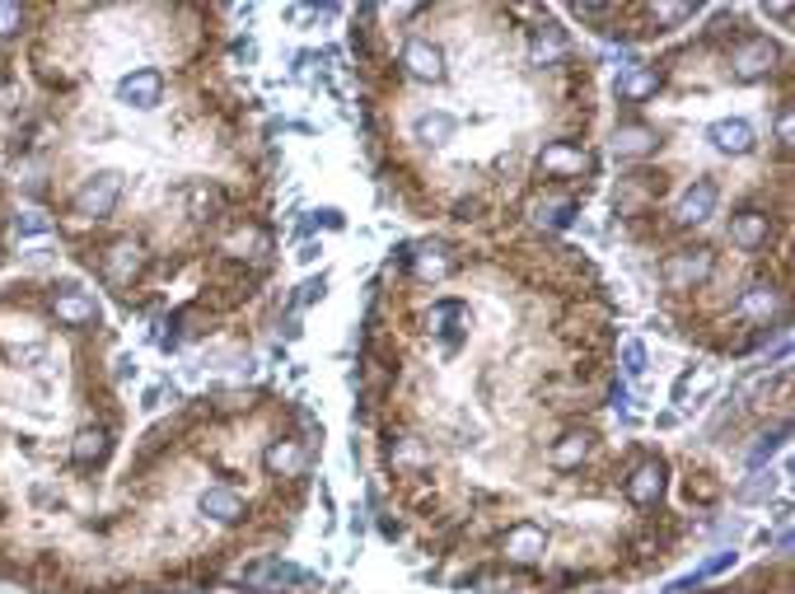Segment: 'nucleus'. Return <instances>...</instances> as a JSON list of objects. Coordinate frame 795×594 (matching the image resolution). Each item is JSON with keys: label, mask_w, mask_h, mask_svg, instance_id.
Masks as SVG:
<instances>
[{"label": "nucleus", "mask_w": 795, "mask_h": 594, "mask_svg": "<svg viewBox=\"0 0 795 594\" xmlns=\"http://www.w3.org/2000/svg\"><path fill=\"white\" fill-rule=\"evenodd\" d=\"M118 193H122V174H99L94 183L80 187V197H75V215H85V221H103V215H113Z\"/></svg>", "instance_id": "obj_1"}, {"label": "nucleus", "mask_w": 795, "mask_h": 594, "mask_svg": "<svg viewBox=\"0 0 795 594\" xmlns=\"http://www.w3.org/2000/svg\"><path fill=\"white\" fill-rule=\"evenodd\" d=\"M734 75L739 80H762V75H772L777 66V47L767 42V38H749V42H739L734 47Z\"/></svg>", "instance_id": "obj_2"}, {"label": "nucleus", "mask_w": 795, "mask_h": 594, "mask_svg": "<svg viewBox=\"0 0 795 594\" xmlns=\"http://www.w3.org/2000/svg\"><path fill=\"white\" fill-rule=\"evenodd\" d=\"M711 258L706 249H688V253H674L669 258V267H665V281L674 286V290H688V286H697V281H706L711 277Z\"/></svg>", "instance_id": "obj_3"}, {"label": "nucleus", "mask_w": 795, "mask_h": 594, "mask_svg": "<svg viewBox=\"0 0 795 594\" xmlns=\"http://www.w3.org/2000/svg\"><path fill=\"white\" fill-rule=\"evenodd\" d=\"M118 99L122 103H131V108H155L159 99H164V75L155 71V66H146V71H131L122 85H118Z\"/></svg>", "instance_id": "obj_4"}, {"label": "nucleus", "mask_w": 795, "mask_h": 594, "mask_svg": "<svg viewBox=\"0 0 795 594\" xmlns=\"http://www.w3.org/2000/svg\"><path fill=\"white\" fill-rule=\"evenodd\" d=\"M706 141L716 146L721 155H749L758 137H753V127L744 118H725V122H711L706 127Z\"/></svg>", "instance_id": "obj_5"}, {"label": "nucleus", "mask_w": 795, "mask_h": 594, "mask_svg": "<svg viewBox=\"0 0 795 594\" xmlns=\"http://www.w3.org/2000/svg\"><path fill=\"white\" fill-rule=\"evenodd\" d=\"M674 215H678V225H702V221H711L716 215V183H693L688 193L678 197V206H674Z\"/></svg>", "instance_id": "obj_6"}, {"label": "nucleus", "mask_w": 795, "mask_h": 594, "mask_svg": "<svg viewBox=\"0 0 795 594\" xmlns=\"http://www.w3.org/2000/svg\"><path fill=\"white\" fill-rule=\"evenodd\" d=\"M506 557L510 561H519V566H529V561H538L543 557V548H547V533L538 529V524H515V529H506Z\"/></svg>", "instance_id": "obj_7"}, {"label": "nucleus", "mask_w": 795, "mask_h": 594, "mask_svg": "<svg viewBox=\"0 0 795 594\" xmlns=\"http://www.w3.org/2000/svg\"><path fill=\"white\" fill-rule=\"evenodd\" d=\"M402 66H407V75H417V80H440L445 75L440 47H431L426 38H412V42L402 47Z\"/></svg>", "instance_id": "obj_8"}, {"label": "nucleus", "mask_w": 795, "mask_h": 594, "mask_svg": "<svg viewBox=\"0 0 795 594\" xmlns=\"http://www.w3.org/2000/svg\"><path fill=\"white\" fill-rule=\"evenodd\" d=\"M660 492H665V468L650 458V464H641V468L632 473V482H627V496H632L637 505H655V501H660Z\"/></svg>", "instance_id": "obj_9"}, {"label": "nucleus", "mask_w": 795, "mask_h": 594, "mask_svg": "<svg viewBox=\"0 0 795 594\" xmlns=\"http://www.w3.org/2000/svg\"><path fill=\"white\" fill-rule=\"evenodd\" d=\"M538 165H543V174H553V178L581 174V169H585V150H575V146H566V141H553V146L538 155Z\"/></svg>", "instance_id": "obj_10"}, {"label": "nucleus", "mask_w": 795, "mask_h": 594, "mask_svg": "<svg viewBox=\"0 0 795 594\" xmlns=\"http://www.w3.org/2000/svg\"><path fill=\"white\" fill-rule=\"evenodd\" d=\"M52 309H57V318L66 323V328H85V323H94V300L90 295H80V290H62L57 300H52Z\"/></svg>", "instance_id": "obj_11"}, {"label": "nucleus", "mask_w": 795, "mask_h": 594, "mask_svg": "<svg viewBox=\"0 0 795 594\" xmlns=\"http://www.w3.org/2000/svg\"><path fill=\"white\" fill-rule=\"evenodd\" d=\"M202 515H211L215 524H234L239 515H243V501L230 492V487H211V492H202Z\"/></svg>", "instance_id": "obj_12"}, {"label": "nucleus", "mask_w": 795, "mask_h": 594, "mask_svg": "<svg viewBox=\"0 0 795 594\" xmlns=\"http://www.w3.org/2000/svg\"><path fill=\"white\" fill-rule=\"evenodd\" d=\"M730 239H734V249L753 253L758 244H767V215H762V211H744V215H734Z\"/></svg>", "instance_id": "obj_13"}, {"label": "nucleus", "mask_w": 795, "mask_h": 594, "mask_svg": "<svg viewBox=\"0 0 795 594\" xmlns=\"http://www.w3.org/2000/svg\"><path fill=\"white\" fill-rule=\"evenodd\" d=\"M108 281H118V286H127L136 272H141V249L131 244V239H122V244H113L108 249Z\"/></svg>", "instance_id": "obj_14"}, {"label": "nucleus", "mask_w": 795, "mask_h": 594, "mask_svg": "<svg viewBox=\"0 0 795 594\" xmlns=\"http://www.w3.org/2000/svg\"><path fill=\"white\" fill-rule=\"evenodd\" d=\"M655 150V131L632 122V127H618L613 131V155L618 159H637V155H650Z\"/></svg>", "instance_id": "obj_15"}, {"label": "nucleus", "mask_w": 795, "mask_h": 594, "mask_svg": "<svg viewBox=\"0 0 795 594\" xmlns=\"http://www.w3.org/2000/svg\"><path fill=\"white\" fill-rule=\"evenodd\" d=\"M655 90H660V71H655V66H632V71L618 80V94H622L627 103H641V99H650Z\"/></svg>", "instance_id": "obj_16"}, {"label": "nucleus", "mask_w": 795, "mask_h": 594, "mask_svg": "<svg viewBox=\"0 0 795 594\" xmlns=\"http://www.w3.org/2000/svg\"><path fill=\"white\" fill-rule=\"evenodd\" d=\"M585 454H590V436L585 430H571V436H562V445L553 449V468H575Z\"/></svg>", "instance_id": "obj_17"}, {"label": "nucleus", "mask_w": 795, "mask_h": 594, "mask_svg": "<svg viewBox=\"0 0 795 594\" xmlns=\"http://www.w3.org/2000/svg\"><path fill=\"white\" fill-rule=\"evenodd\" d=\"M772 309H777V290H772V286H762V281L749 286V290H744V300H739V314H753V318H767Z\"/></svg>", "instance_id": "obj_18"}, {"label": "nucleus", "mask_w": 795, "mask_h": 594, "mask_svg": "<svg viewBox=\"0 0 795 594\" xmlns=\"http://www.w3.org/2000/svg\"><path fill=\"white\" fill-rule=\"evenodd\" d=\"M103 449H108V436H103V430H80L75 445H71L75 464H94V458H103Z\"/></svg>", "instance_id": "obj_19"}, {"label": "nucleus", "mask_w": 795, "mask_h": 594, "mask_svg": "<svg viewBox=\"0 0 795 594\" xmlns=\"http://www.w3.org/2000/svg\"><path fill=\"white\" fill-rule=\"evenodd\" d=\"M267 468H271V473H295V468H299V445H295V440L271 445V449H267Z\"/></svg>", "instance_id": "obj_20"}, {"label": "nucleus", "mask_w": 795, "mask_h": 594, "mask_svg": "<svg viewBox=\"0 0 795 594\" xmlns=\"http://www.w3.org/2000/svg\"><path fill=\"white\" fill-rule=\"evenodd\" d=\"M417 137H426L431 146H445V141L454 137V118H445V113L421 118V122H417Z\"/></svg>", "instance_id": "obj_21"}, {"label": "nucleus", "mask_w": 795, "mask_h": 594, "mask_svg": "<svg viewBox=\"0 0 795 594\" xmlns=\"http://www.w3.org/2000/svg\"><path fill=\"white\" fill-rule=\"evenodd\" d=\"M622 370H627V380H641V374H646V342L641 337H627L622 342Z\"/></svg>", "instance_id": "obj_22"}, {"label": "nucleus", "mask_w": 795, "mask_h": 594, "mask_svg": "<svg viewBox=\"0 0 795 594\" xmlns=\"http://www.w3.org/2000/svg\"><path fill=\"white\" fill-rule=\"evenodd\" d=\"M571 215H575V202H566V197H562V202H543V206H538V221H543V225H553V230L571 225Z\"/></svg>", "instance_id": "obj_23"}, {"label": "nucleus", "mask_w": 795, "mask_h": 594, "mask_svg": "<svg viewBox=\"0 0 795 594\" xmlns=\"http://www.w3.org/2000/svg\"><path fill=\"white\" fill-rule=\"evenodd\" d=\"M454 318H463V305H459V300H440V305L426 314L431 333H450V323H454Z\"/></svg>", "instance_id": "obj_24"}, {"label": "nucleus", "mask_w": 795, "mask_h": 594, "mask_svg": "<svg viewBox=\"0 0 795 594\" xmlns=\"http://www.w3.org/2000/svg\"><path fill=\"white\" fill-rule=\"evenodd\" d=\"M781 440H786V426L777 430V436H762V440H758V445L749 449V464H753V468H762V464H767V458H772V454L781 449Z\"/></svg>", "instance_id": "obj_25"}, {"label": "nucleus", "mask_w": 795, "mask_h": 594, "mask_svg": "<svg viewBox=\"0 0 795 594\" xmlns=\"http://www.w3.org/2000/svg\"><path fill=\"white\" fill-rule=\"evenodd\" d=\"M772 487H777V473H758L749 487L739 492V501H767V496H772Z\"/></svg>", "instance_id": "obj_26"}, {"label": "nucleus", "mask_w": 795, "mask_h": 594, "mask_svg": "<svg viewBox=\"0 0 795 594\" xmlns=\"http://www.w3.org/2000/svg\"><path fill=\"white\" fill-rule=\"evenodd\" d=\"M445 272H450V262H445L440 253H435V249L417 258V277H421V281H431V277H445Z\"/></svg>", "instance_id": "obj_27"}, {"label": "nucleus", "mask_w": 795, "mask_h": 594, "mask_svg": "<svg viewBox=\"0 0 795 594\" xmlns=\"http://www.w3.org/2000/svg\"><path fill=\"white\" fill-rule=\"evenodd\" d=\"M14 230H19V234H47V230H52V221H47L43 211H19Z\"/></svg>", "instance_id": "obj_28"}, {"label": "nucleus", "mask_w": 795, "mask_h": 594, "mask_svg": "<svg viewBox=\"0 0 795 594\" xmlns=\"http://www.w3.org/2000/svg\"><path fill=\"white\" fill-rule=\"evenodd\" d=\"M557 52H562V33L553 29V24H547V33H538V38H534V57H543V61H547V57H557Z\"/></svg>", "instance_id": "obj_29"}, {"label": "nucleus", "mask_w": 795, "mask_h": 594, "mask_svg": "<svg viewBox=\"0 0 795 594\" xmlns=\"http://www.w3.org/2000/svg\"><path fill=\"white\" fill-rule=\"evenodd\" d=\"M19 24H24V10H19V5H10V0H0V38L19 33Z\"/></svg>", "instance_id": "obj_30"}, {"label": "nucleus", "mask_w": 795, "mask_h": 594, "mask_svg": "<svg viewBox=\"0 0 795 594\" xmlns=\"http://www.w3.org/2000/svg\"><path fill=\"white\" fill-rule=\"evenodd\" d=\"M688 14H693V5H655L650 10L655 24H678V19H688Z\"/></svg>", "instance_id": "obj_31"}, {"label": "nucleus", "mask_w": 795, "mask_h": 594, "mask_svg": "<svg viewBox=\"0 0 795 594\" xmlns=\"http://www.w3.org/2000/svg\"><path fill=\"white\" fill-rule=\"evenodd\" d=\"M730 561H734V552H716V557H706V561H702V571H697L693 580H702V576H716V571H725Z\"/></svg>", "instance_id": "obj_32"}, {"label": "nucleus", "mask_w": 795, "mask_h": 594, "mask_svg": "<svg viewBox=\"0 0 795 594\" xmlns=\"http://www.w3.org/2000/svg\"><path fill=\"white\" fill-rule=\"evenodd\" d=\"M609 10H613V5H575V14H581V19H604Z\"/></svg>", "instance_id": "obj_33"}, {"label": "nucleus", "mask_w": 795, "mask_h": 594, "mask_svg": "<svg viewBox=\"0 0 795 594\" xmlns=\"http://www.w3.org/2000/svg\"><path fill=\"white\" fill-rule=\"evenodd\" d=\"M318 295H323V277H318V281H309L305 290H299V305H309V300H318Z\"/></svg>", "instance_id": "obj_34"}, {"label": "nucleus", "mask_w": 795, "mask_h": 594, "mask_svg": "<svg viewBox=\"0 0 795 594\" xmlns=\"http://www.w3.org/2000/svg\"><path fill=\"white\" fill-rule=\"evenodd\" d=\"M777 137L790 146V113H781V122H777Z\"/></svg>", "instance_id": "obj_35"}]
</instances>
